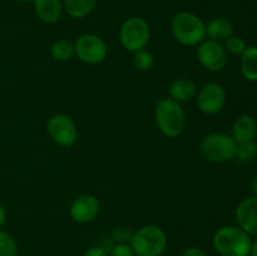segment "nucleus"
<instances>
[{"label":"nucleus","mask_w":257,"mask_h":256,"mask_svg":"<svg viewBox=\"0 0 257 256\" xmlns=\"http://www.w3.org/2000/svg\"><path fill=\"white\" fill-rule=\"evenodd\" d=\"M213 248L220 256H250L251 236L238 226H222L212 238Z\"/></svg>","instance_id":"nucleus-1"},{"label":"nucleus","mask_w":257,"mask_h":256,"mask_svg":"<svg viewBox=\"0 0 257 256\" xmlns=\"http://www.w3.org/2000/svg\"><path fill=\"white\" fill-rule=\"evenodd\" d=\"M171 32L180 44L197 47L207 38L206 23L191 12H180L172 18Z\"/></svg>","instance_id":"nucleus-2"},{"label":"nucleus","mask_w":257,"mask_h":256,"mask_svg":"<svg viewBox=\"0 0 257 256\" xmlns=\"http://www.w3.org/2000/svg\"><path fill=\"white\" fill-rule=\"evenodd\" d=\"M155 119L160 132L167 138H177L186 127V114L181 103L162 98L155 108Z\"/></svg>","instance_id":"nucleus-3"},{"label":"nucleus","mask_w":257,"mask_h":256,"mask_svg":"<svg viewBox=\"0 0 257 256\" xmlns=\"http://www.w3.org/2000/svg\"><path fill=\"white\" fill-rule=\"evenodd\" d=\"M130 245L136 256H162L168 245L167 233L158 225H145L133 232Z\"/></svg>","instance_id":"nucleus-4"},{"label":"nucleus","mask_w":257,"mask_h":256,"mask_svg":"<svg viewBox=\"0 0 257 256\" xmlns=\"http://www.w3.org/2000/svg\"><path fill=\"white\" fill-rule=\"evenodd\" d=\"M237 143L232 136L222 132H215L206 135L200 141L201 156L208 162L226 163L235 158Z\"/></svg>","instance_id":"nucleus-5"},{"label":"nucleus","mask_w":257,"mask_h":256,"mask_svg":"<svg viewBox=\"0 0 257 256\" xmlns=\"http://www.w3.org/2000/svg\"><path fill=\"white\" fill-rule=\"evenodd\" d=\"M151 38V29L147 20L140 17L128 18L119 29V40L127 52L135 53L145 49Z\"/></svg>","instance_id":"nucleus-6"},{"label":"nucleus","mask_w":257,"mask_h":256,"mask_svg":"<svg viewBox=\"0 0 257 256\" xmlns=\"http://www.w3.org/2000/svg\"><path fill=\"white\" fill-rule=\"evenodd\" d=\"M74 53L80 62L89 65L100 64L108 55L104 40L94 34H83L74 42Z\"/></svg>","instance_id":"nucleus-7"},{"label":"nucleus","mask_w":257,"mask_h":256,"mask_svg":"<svg viewBox=\"0 0 257 256\" xmlns=\"http://www.w3.org/2000/svg\"><path fill=\"white\" fill-rule=\"evenodd\" d=\"M47 133L55 145L64 148L74 146L78 140L75 122L65 113H58L49 118L47 123Z\"/></svg>","instance_id":"nucleus-8"},{"label":"nucleus","mask_w":257,"mask_h":256,"mask_svg":"<svg viewBox=\"0 0 257 256\" xmlns=\"http://www.w3.org/2000/svg\"><path fill=\"white\" fill-rule=\"evenodd\" d=\"M197 59L205 69L221 72L228 63L227 52L220 42L205 39L197 45Z\"/></svg>","instance_id":"nucleus-9"},{"label":"nucleus","mask_w":257,"mask_h":256,"mask_svg":"<svg viewBox=\"0 0 257 256\" xmlns=\"http://www.w3.org/2000/svg\"><path fill=\"white\" fill-rule=\"evenodd\" d=\"M226 103V90L215 82L203 85L196 94V104L203 114L213 115L220 112Z\"/></svg>","instance_id":"nucleus-10"},{"label":"nucleus","mask_w":257,"mask_h":256,"mask_svg":"<svg viewBox=\"0 0 257 256\" xmlns=\"http://www.w3.org/2000/svg\"><path fill=\"white\" fill-rule=\"evenodd\" d=\"M99 201L94 195L84 193L73 200L69 207V215L78 223H88L99 213Z\"/></svg>","instance_id":"nucleus-11"},{"label":"nucleus","mask_w":257,"mask_h":256,"mask_svg":"<svg viewBox=\"0 0 257 256\" xmlns=\"http://www.w3.org/2000/svg\"><path fill=\"white\" fill-rule=\"evenodd\" d=\"M235 220L240 228L250 236H257V196L245 197L235 210Z\"/></svg>","instance_id":"nucleus-12"},{"label":"nucleus","mask_w":257,"mask_h":256,"mask_svg":"<svg viewBox=\"0 0 257 256\" xmlns=\"http://www.w3.org/2000/svg\"><path fill=\"white\" fill-rule=\"evenodd\" d=\"M35 15L45 24H54L62 18L64 7L62 0H33Z\"/></svg>","instance_id":"nucleus-13"},{"label":"nucleus","mask_w":257,"mask_h":256,"mask_svg":"<svg viewBox=\"0 0 257 256\" xmlns=\"http://www.w3.org/2000/svg\"><path fill=\"white\" fill-rule=\"evenodd\" d=\"M257 135V123L250 114H241L235 119L231 130V136L236 143L250 142Z\"/></svg>","instance_id":"nucleus-14"},{"label":"nucleus","mask_w":257,"mask_h":256,"mask_svg":"<svg viewBox=\"0 0 257 256\" xmlns=\"http://www.w3.org/2000/svg\"><path fill=\"white\" fill-rule=\"evenodd\" d=\"M168 94L171 99L178 103H185L197 94V87H196V83L190 78H177L171 83L168 88Z\"/></svg>","instance_id":"nucleus-15"},{"label":"nucleus","mask_w":257,"mask_h":256,"mask_svg":"<svg viewBox=\"0 0 257 256\" xmlns=\"http://www.w3.org/2000/svg\"><path fill=\"white\" fill-rule=\"evenodd\" d=\"M233 30L235 28L232 22L223 17L213 18L206 24V35L208 39L215 42H225L231 35H233Z\"/></svg>","instance_id":"nucleus-16"},{"label":"nucleus","mask_w":257,"mask_h":256,"mask_svg":"<svg viewBox=\"0 0 257 256\" xmlns=\"http://www.w3.org/2000/svg\"><path fill=\"white\" fill-rule=\"evenodd\" d=\"M240 57V70L242 77L248 82H257V47H247Z\"/></svg>","instance_id":"nucleus-17"},{"label":"nucleus","mask_w":257,"mask_h":256,"mask_svg":"<svg viewBox=\"0 0 257 256\" xmlns=\"http://www.w3.org/2000/svg\"><path fill=\"white\" fill-rule=\"evenodd\" d=\"M98 0H63L64 12L73 19H83L95 9Z\"/></svg>","instance_id":"nucleus-18"},{"label":"nucleus","mask_w":257,"mask_h":256,"mask_svg":"<svg viewBox=\"0 0 257 256\" xmlns=\"http://www.w3.org/2000/svg\"><path fill=\"white\" fill-rule=\"evenodd\" d=\"M50 55L57 62H67L75 55L74 43L68 39H58L50 45Z\"/></svg>","instance_id":"nucleus-19"},{"label":"nucleus","mask_w":257,"mask_h":256,"mask_svg":"<svg viewBox=\"0 0 257 256\" xmlns=\"http://www.w3.org/2000/svg\"><path fill=\"white\" fill-rule=\"evenodd\" d=\"M257 157V145L255 141L237 143L235 158L242 163H247Z\"/></svg>","instance_id":"nucleus-20"},{"label":"nucleus","mask_w":257,"mask_h":256,"mask_svg":"<svg viewBox=\"0 0 257 256\" xmlns=\"http://www.w3.org/2000/svg\"><path fill=\"white\" fill-rule=\"evenodd\" d=\"M153 63H155L153 55L148 50L141 49L133 53V64L141 72H147V70H150L153 67Z\"/></svg>","instance_id":"nucleus-21"},{"label":"nucleus","mask_w":257,"mask_h":256,"mask_svg":"<svg viewBox=\"0 0 257 256\" xmlns=\"http://www.w3.org/2000/svg\"><path fill=\"white\" fill-rule=\"evenodd\" d=\"M18 245L15 238L7 231L0 230V256H17Z\"/></svg>","instance_id":"nucleus-22"},{"label":"nucleus","mask_w":257,"mask_h":256,"mask_svg":"<svg viewBox=\"0 0 257 256\" xmlns=\"http://www.w3.org/2000/svg\"><path fill=\"white\" fill-rule=\"evenodd\" d=\"M248 45L246 44L245 40L238 35H231L228 39L225 40V49L227 53L233 55H241L246 50Z\"/></svg>","instance_id":"nucleus-23"},{"label":"nucleus","mask_w":257,"mask_h":256,"mask_svg":"<svg viewBox=\"0 0 257 256\" xmlns=\"http://www.w3.org/2000/svg\"><path fill=\"white\" fill-rule=\"evenodd\" d=\"M110 236H112L115 243H130L131 240H132L133 232L128 226L120 225L113 228Z\"/></svg>","instance_id":"nucleus-24"},{"label":"nucleus","mask_w":257,"mask_h":256,"mask_svg":"<svg viewBox=\"0 0 257 256\" xmlns=\"http://www.w3.org/2000/svg\"><path fill=\"white\" fill-rule=\"evenodd\" d=\"M109 256H136L130 243H115L109 251Z\"/></svg>","instance_id":"nucleus-25"},{"label":"nucleus","mask_w":257,"mask_h":256,"mask_svg":"<svg viewBox=\"0 0 257 256\" xmlns=\"http://www.w3.org/2000/svg\"><path fill=\"white\" fill-rule=\"evenodd\" d=\"M83 256H109V252L107 250H104L102 246L95 245L88 248Z\"/></svg>","instance_id":"nucleus-26"},{"label":"nucleus","mask_w":257,"mask_h":256,"mask_svg":"<svg viewBox=\"0 0 257 256\" xmlns=\"http://www.w3.org/2000/svg\"><path fill=\"white\" fill-rule=\"evenodd\" d=\"M182 256H207V253L200 246H191L183 251Z\"/></svg>","instance_id":"nucleus-27"},{"label":"nucleus","mask_w":257,"mask_h":256,"mask_svg":"<svg viewBox=\"0 0 257 256\" xmlns=\"http://www.w3.org/2000/svg\"><path fill=\"white\" fill-rule=\"evenodd\" d=\"M114 245H115V242H114V240L112 238V236H105V237L102 238V241H100V243H99V246H102V247L104 248V250H107L108 252H109L110 248H112Z\"/></svg>","instance_id":"nucleus-28"},{"label":"nucleus","mask_w":257,"mask_h":256,"mask_svg":"<svg viewBox=\"0 0 257 256\" xmlns=\"http://www.w3.org/2000/svg\"><path fill=\"white\" fill-rule=\"evenodd\" d=\"M251 191H252V195L257 196V173H255V176L251 180Z\"/></svg>","instance_id":"nucleus-29"},{"label":"nucleus","mask_w":257,"mask_h":256,"mask_svg":"<svg viewBox=\"0 0 257 256\" xmlns=\"http://www.w3.org/2000/svg\"><path fill=\"white\" fill-rule=\"evenodd\" d=\"M5 220H7V212H5L4 207L0 205V228H2V226L4 225Z\"/></svg>","instance_id":"nucleus-30"},{"label":"nucleus","mask_w":257,"mask_h":256,"mask_svg":"<svg viewBox=\"0 0 257 256\" xmlns=\"http://www.w3.org/2000/svg\"><path fill=\"white\" fill-rule=\"evenodd\" d=\"M250 256H257V236L255 240L251 243V250H250Z\"/></svg>","instance_id":"nucleus-31"},{"label":"nucleus","mask_w":257,"mask_h":256,"mask_svg":"<svg viewBox=\"0 0 257 256\" xmlns=\"http://www.w3.org/2000/svg\"><path fill=\"white\" fill-rule=\"evenodd\" d=\"M18 2H19V3H24V4H25V3H32L33 0H18Z\"/></svg>","instance_id":"nucleus-32"},{"label":"nucleus","mask_w":257,"mask_h":256,"mask_svg":"<svg viewBox=\"0 0 257 256\" xmlns=\"http://www.w3.org/2000/svg\"><path fill=\"white\" fill-rule=\"evenodd\" d=\"M176 2H180V0H176Z\"/></svg>","instance_id":"nucleus-33"}]
</instances>
